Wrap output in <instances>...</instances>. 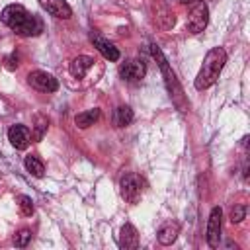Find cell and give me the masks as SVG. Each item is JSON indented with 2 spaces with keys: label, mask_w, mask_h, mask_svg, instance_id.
<instances>
[{
  "label": "cell",
  "mask_w": 250,
  "mask_h": 250,
  "mask_svg": "<svg viewBox=\"0 0 250 250\" xmlns=\"http://www.w3.org/2000/svg\"><path fill=\"white\" fill-rule=\"evenodd\" d=\"M8 141H10V145L14 146V148H18V150H23V148H27L29 146V143H31V133H29V129L25 127V125H12L10 129H8Z\"/></svg>",
  "instance_id": "obj_8"
},
{
  "label": "cell",
  "mask_w": 250,
  "mask_h": 250,
  "mask_svg": "<svg viewBox=\"0 0 250 250\" xmlns=\"http://www.w3.org/2000/svg\"><path fill=\"white\" fill-rule=\"evenodd\" d=\"M90 41H92V45H94L107 61H119V57H121V55H119V49H117L113 43H109L105 37H102L100 33H94V31H92V33H90Z\"/></svg>",
  "instance_id": "obj_10"
},
{
  "label": "cell",
  "mask_w": 250,
  "mask_h": 250,
  "mask_svg": "<svg viewBox=\"0 0 250 250\" xmlns=\"http://www.w3.org/2000/svg\"><path fill=\"white\" fill-rule=\"evenodd\" d=\"M98 119H100V109L94 107V109H86V111L78 113V115L74 117V123H76L80 129H88V127L94 125Z\"/></svg>",
  "instance_id": "obj_14"
},
{
  "label": "cell",
  "mask_w": 250,
  "mask_h": 250,
  "mask_svg": "<svg viewBox=\"0 0 250 250\" xmlns=\"http://www.w3.org/2000/svg\"><path fill=\"white\" fill-rule=\"evenodd\" d=\"M29 240H31V230H29V229L18 230V232L14 234V238H12L14 246H18V248H25V246L29 244Z\"/></svg>",
  "instance_id": "obj_17"
},
{
  "label": "cell",
  "mask_w": 250,
  "mask_h": 250,
  "mask_svg": "<svg viewBox=\"0 0 250 250\" xmlns=\"http://www.w3.org/2000/svg\"><path fill=\"white\" fill-rule=\"evenodd\" d=\"M178 232H180V225L170 221V223H164V225L158 229L156 238H158V242H160L162 246H170V244L178 238Z\"/></svg>",
  "instance_id": "obj_13"
},
{
  "label": "cell",
  "mask_w": 250,
  "mask_h": 250,
  "mask_svg": "<svg viewBox=\"0 0 250 250\" xmlns=\"http://www.w3.org/2000/svg\"><path fill=\"white\" fill-rule=\"evenodd\" d=\"M221 229H223V209L213 207L209 213V219H207V244L211 248H219Z\"/></svg>",
  "instance_id": "obj_5"
},
{
  "label": "cell",
  "mask_w": 250,
  "mask_h": 250,
  "mask_svg": "<svg viewBox=\"0 0 250 250\" xmlns=\"http://www.w3.org/2000/svg\"><path fill=\"white\" fill-rule=\"evenodd\" d=\"M92 64H94V59H92V57H88V55H78V57L72 59L68 70H70V74H72L74 78H82V76H86V72L92 68Z\"/></svg>",
  "instance_id": "obj_12"
},
{
  "label": "cell",
  "mask_w": 250,
  "mask_h": 250,
  "mask_svg": "<svg viewBox=\"0 0 250 250\" xmlns=\"http://www.w3.org/2000/svg\"><path fill=\"white\" fill-rule=\"evenodd\" d=\"M27 82L31 88L39 90V92H57L59 82L53 74L45 72V70H33L27 74Z\"/></svg>",
  "instance_id": "obj_6"
},
{
  "label": "cell",
  "mask_w": 250,
  "mask_h": 250,
  "mask_svg": "<svg viewBox=\"0 0 250 250\" xmlns=\"http://www.w3.org/2000/svg\"><path fill=\"white\" fill-rule=\"evenodd\" d=\"M246 217V205H234L232 209H230V221L232 223H240L242 219Z\"/></svg>",
  "instance_id": "obj_19"
},
{
  "label": "cell",
  "mask_w": 250,
  "mask_h": 250,
  "mask_svg": "<svg viewBox=\"0 0 250 250\" xmlns=\"http://www.w3.org/2000/svg\"><path fill=\"white\" fill-rule=\"evenodd\" d=\"M35 129H37V131H35L33 139L39 141V139L43 137V131L47 129V119H45V117H37V125H35Z\"/></svg>",
  "instance_id": "obj_20"
},
{
  "label": "cell",
  "mask_w": 250,
  "mask_h": 250,
  "mask_svg": "<svg viewBox=\"0 0 250 250\" xmlns=\"http://www.w3.org/2000/svg\"><path fill=\"white\" fill-rule=\"evenodd\" d=\"M197 0H180V4H195Z\"/></svg>",
  "instance_id": "obj_22"
},
{
  "label": "cell",
  "mask_w": 250,
  "mask_h": 250,
  "mask_svg": "<svg viewBox=\"0 0 250 250\" xmlns=\"http://www.w3.org/2000/svg\"><path fill=\"white\" fill-rule=\"evenodd\" d=\"M137 246H139V232L131 223H125L119 230V248L135 250Z\"/></svg>",
  "instance_id": "obj_11"
},
{
  "label": "cell",
  "mask_w": 250,
  "mask_h": 250,
  "mask_svg": "<svg viewBox=\"0 0 250 250\" xmlns=\"http://www.w3.org/2000/svg\"><path fill=\"white\" fill-rule=\"evenodd\" d=\"M225 62H227V51L223 47H213L205 55L203 64H201V68H199V72L195 76V88L197 90H205V88L213 86L217 82Z\"/></svg>",
  "instance_id": "obj_2"
},
{
  "label": "cell",
  "mask_w": 250,
  "mask_h": 250,
  "mask_svg": "<svg viewBox=\"0 0 250 250\" xmlns=\"http://www.w3.org/2000/svg\"><path fill=\"white\" fill-rule=\"evenodd\" d=\"M23 166H25V170H27L31 176H35V178H41V176L45 174V164H43V160H41L39 156H35V154H27L25 160H23Z\"/></svg>",
  "instance_id": "obj_15"
},
{
  "label": "cell",
  "mask_w": 250,
  "mask_h": 250,
  "mask_svg": "<svg viewBox=\"0 0 250 250\" xmlns=\"http://www.w3.org/2000/svg\"><path fill=\"white\" fill-rule=\"evenodd\" d=\"M6 68H8V70L18 68V55H10V57L6 59Z\"/></svg>",
  "instance_id": "obj_21"
},
{
  "label": "cell",
  "mask_w": 250,
  "mask_h": 250,
  "mask_svg": "<svg viewBox=\"0 0 250 250\" xmlns=\"http://www.w3.org/2000/svg\"><path fill=\"white\" fill-rule=\"evenodd\" d=\"M2 23L21 37H37L43 31V23L37 16L29 14L21 4H10L2 10Z\"/></svg>",
  "instance_id": "obj_1"
},
{
  "label": "cell",
  "mask_w": 250,
  "mask_h": 250,
  "mask_svg": "<svg viewBox=\"0 0 250 250\" xmlns=\"http://www.w3.org/2000/svg\"><path fill=\"white\" fill-rule=\"evenodd\" d=\"M207 21H209V10H207V6L201 0H197L193 4L191 12H189V18L186 21V29L189 33H201L205 29Z\"/></svg>",
  "instance_id": "obj_4"
},
{
  "label": "cell",
  "mask_w": 250,
  "mask_h": 250,
  "mask_svg": "<svg viewBox=\"0 0 250 250\" xmlns=\"http://www.w3.org/2000/svg\"><path fill=\"white\" fill-rule=\"evenodd\" d=\"M18 205H20V211L23 217H31L33 215V201L29 195H20L18 197Z\"/></svg>",
  "instance_id": "obj_18"
},
{
  "label": "cell",
  "mask_w": 250,
  "mask_h": 250,
  "mask_svg": "<svg viewBox=\"0 0 250 250\" xmlns=\"http://www.w3.org/2000/svg\"><path fill=\"white\" fill-rule=\"evenodd\" d=\"M39 4L47 14L55 16L59 20H68L72 16V8L68 6L66 0H39Z\"/></svg>",
  "instance_id": "obj_9"
},
{
  "label": "cell",
  "mask_w": 250,
  "mask_h": 250,
  "mask_svg": "<svg viewBox=\"0 0 250 250\" xmlns=\"http://www.w3.org/2000/svg\"><path fill=\"white\" fill-rule=\"evenodd\" d=\"M143 186H145V182H143V178L139 174H133V172L125 174L121 178V182H119L121 197L127 203H137L141 199V195H143Z\"/></svg>",
  "instance_id": "obj_3"
},
{
  "label": "cell",
  "mask_w": 250,
  "mask_h": 250,
  "mask_svg": "<svg viewBox=\"0 0 250 250\" xmlns=\"http://www.w3.org/2000/svg\"><path fill=\"white\" fill-rule=\"evenodd\" d=\"M146 74V64L141 59H131L119 66V76L125 82H139Z\"/></svg>",
  "instance_id": "obj_7"
},
{
  "label": "cell",
  "mask_w": 250,
  "mask_h": 250,
  "mask_svg": "<svg viewBox=\"0 0 250 250\" xmlns=\"http://www.w3.org/2000/svg\"><path fill=\"white\" fill-rule=\"evenodd\" d=\"M131 121H133V109L129 105H119L115 109V123L119 127H127L131 125Z\"/></svg>",
  "instance_id": "obj_16"
}]
</instances>
